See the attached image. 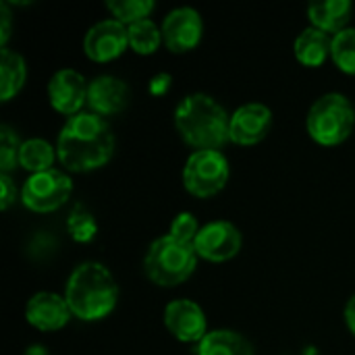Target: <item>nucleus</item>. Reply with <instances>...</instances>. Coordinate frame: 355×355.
I'll return each instance as SVG.
<instances>
[{
	"instance_id": "nucleus-25",
	"label": "nucleus",
	"mask_w": 355,
	"mask_h": 355,
	"mask_svg": "<svg viewBox=\"0 0 355 355\" xmlns=\"http://www.w3.org/2000/svg\"><path fill=\"white\" fill-rule=\"evenodd\" d=\"M21 139L8 125L0 127V175H10L19 166Z\"/></svg>"
},
{
	"instance_id": "nucleus-27",
	"label": "nucleus",
	"mask_w": 355,
	"mask_h": 355,
	"mask_svg": "<svg viewBox=\"0 0 355 355\" xmlns=\"http://www.w3.org/2000/svg\"><path fill=\"white\" fill-rule=\"evenodd\" d=\"M17 202V185L10 175H0V210H8Z\"/></svg>"
},
{
	"instance_id": "nucleus-18",
	"label": "nucleus",
	"mask_w": 355,
	"mask_h": 355,
	"mask_svg": "<svg viewBox=\"0 0 355 355\" xmlns=\"http://www.w3.org/2000/svg\"><path fill=\"white\" fill-rule=\"evenodd\" d=\"M196 355H254V347L241 333L216 329L196 345Z\"/></svg>"
},
{
	"instance_id": "nucleus-16",
	"label": "nucleus",
	"mask_w": 355,
	"mask_h": 355,
	"mask_svg": "<svg viewBox=\"0 0 355 355\" xmlns=\"http://www.w3.org/2000/svg\"><path fill=\"white\" fill-rule=\"evenodd\" d=\"M354 12V4L349 0H322L308 4L310 25L324 33H339L349 27V19Z\"/></svg>"
},
{
	"instance_id": "nucleus-14",
	"label": "nucleus",
	"mask_w": 355,
	"mask_h": 355,
	"mask_svg": "<svg viewBox=\"0 0 355 355\" xmlns=\"http://www.w3.org/2000/svg\"><path fill=\"white\" fill-rule=\"evenodd\" d=\"M73 318L69 304L64 295L50 293V291H40L29 297L25 306V320L29 327L42 331V333H54L60 331L69 320Z\"/></svg>"
},
{
	"instance_id": "nucleus-9",
	"label": "nucleus",
	"mask_w": 355,
	"mask_h": 355,
	"mask_svg": "<svg viewBox=\"0 0 355 355\" xmlns=\"http://www.w3.org/2000/svg\"><path fill=\"white\" fill-rule=\"evenodd\" d=\"M160 29L164 46L175 54H183L202 42L204 21L193 6H177L164 17Z\"/></svg>"
},
{
	"instance_id": "nucleus-12",
	"label": "nucleus",
	"mask_w": 355,
	"mask_h": 355,
	"mask_svg": "<svg viewBox=\"0 0 355 355\" xmlns=\"http://www.w3.org/2000/svg\"><path fill=\"white\" fill-rule=\"evenodd\" d=\"M89 81L75 69H60L48 81V100L52 108L64 116H75L83 112L87 104Z\"/></svg>"
},
{
	"instance_id": "nucleus-23",
	"label": "nucleus",
	"mask_w": 355,
	"mask_h": 355,
	"mask_svg": "<svg viewBox=\"0 0 355 355\" xmlns=\"http://www.w3.org/2000/svg\"><path fill=\"white\" fill-rule=\"evenodd\" d=\"M331 58L339 71L355 75V27H347L333 35Z\"/></svg>"
},
{
	"instance_id": "nucleus-1",
	"label": "nucleus",
	"mask_w": 355,
	"mask_h": 355,
	"mask_svg": "<svg viewBox=\"0 0 355 355\" xmlns=\"http://www.w3.org/2000/svg\"><path fill=\"white\" fill-rule=\"evenodd\" d=\"M114 148V133L106 119L85 110L67 119L56 137L58 162L69 173H92L106 166Z\"/></svg>"
},
{
	"instance_id": "nucleus-7",
	"label": "nucleus",
	"mask_w": 355,
	"mask_h": 355,
	"mask_svg": "<svg viewBox=\"0 0 355 355\" xmlns=\"http://www.w3.org/2000/svg\"><path fill=\"white\" fill-rule=\"evenodd\" d=\"M73 193V181L64 171L50 168L44 173L29 175L21 187V202L27 210L48 214L62 208Z\"/></svg>"
},
{
	"instance_id": "nucleus-11",
	"label": "nucleus",
	"mask_w": 355,
	"mask_h": 355,
	"mask_svg": "<svg viewBox=\"0 0 355 355\" xmlns=\"http://www.w3.org/2000/svg\"><path fill=\"white\" fill-rule=\"evenodd\" d=\"M164 327L181 343H200L210 331L200 304L193 300H173L164 308Z\"/></svg>"
},
{
	"instance_id": "nucleus-5",
	"label": "nucleus",
	"mask_w": 355,
	"mask_h": 355,
	"mask_svg": "<svg viewBox=\"0 0 355 355\" xmlns=\"http://www.w3.org/2000/svg\"><path fill=\"white\" fill-rule=\"evenodd\" d=\"M355 127V108L345 94L329 92L320 96L308 110L306 129L308 135L327 148L343 144Z\"/></svg>"
},
{
	"instance_id": "nucleus-24",
	"label": "nucleus",
	"mask_w": 355,
	"mask_h": 355,
	"mask_svg": "<svg viewBox=\"0 0 355 355\" xmlns=\"http://www.w3.org/2000/svg\"><path fill=\"white\" fill-rule=\"evenodd\" d=\"M67 231L73 237V241L89 243L96 237V233H98V223H96L92 212H87L85 208L77 206V208L71 210V214L67 218Z\"/></svg>"
},
{
	"instance_id": "nucleus-17",
	"label": "nucleus",
	"mask_w": 355,
	"mask_h": 355,
	"mask_svg": "<svg viewBox=\"0 0 355 355\" xmlns=\"http://www.w3.org/2000/svg\"><path fill=\"white\" fill-rule=\"evenodd\" d=\"M331 44L333 35L316 29V27H306L293 42V54L300 64L304 67H322L327 58H331Z\"/></svg>"
},
{
	"instance_id": "nucleus-8",
	"label": "nucleus",
	"mask_w": 355,
	"mask_h": 355,
	"mask_svg": "<svg viewBox=\"0 0 355 355\" xmlns=\"http://www.w3.org/2000/svg\"><path fill=\"white\" fill-rule=\"evenodd\" d=\"M243 237L239 229L229 220H212L204 225L193 241L198 258L220 264L233 260L241 252Z\"/></svg>"
},
{
	"instance_id": "nucleus-28",
	"label": "nucleus",
	"mask_w": 355,
	"mask_h": 355,
	"mask_svg": "<svg viewBox=\"0 0 355 355\" xmlns=\"http://www.w3.org/2000/svg\"><path fill=\"white\" fill-rule=\"evenodd\" d=\"M171 85H173V75L162 71V73H156V75L150 79V83H148V92H150L152 96L160 98V96H166V94H168Z\"/></svg>"
},
{
	"instance_id": "nucleus-21",
	"label": "nucleus",
	"mask_w": 355,
	"mask_h": 355,
	"mask_svg": "<svg viewBox=\"0 0 355 355\" xmlns=\"http://www.w3.org/2000/svg\"><path fill=\"white\" fill-rule=\"evenodd\" d=\"M127 33H129V48L141 56L154 54L164 44L162 42V29L152 19H144V21L129 25Z\"/></svg>"
},
{
	"instance_id": "nucleus-3",
	"label": "nucleus",
	"mask_w": 355,
	"mask_h": 355,
	"mask_svg": "<svg viewBox=\"0 0 355 355\" xmlns=\"http://www.w3.org/2000/svg\"><path fill=\"white\" fill-rule=\"evenodd\" d=\"M175 127L185 144L198 150H220L229 139L231 114L212 96L196 92L175 108Z\"/></svg>"
},
{
	"instance_id": "nucleus-15",
	"label": "nucleus",
	"mask_w": 355,
	"mask_h": 355,
	"mask_svg": "<svg viewBox=\"0 0 355 355\" xmlns=\"http://www.w3.org/2000/svg\"><path fill=\"white\" fill-rule=\"evenodd\" d=\"M129 102V85L114 75H100L89 81L87 106L98 116H112L125 110Z\"/></svg>"
},
{
	"instance_id": "nucleus-6",
	"label": "nucleus",
	"mask_w": 355,
	"mask_h": 355,
	"mask_svg": "<svg viewBox=\"0 0 355 355\" xmlns=\"http://www.w3.org/2000/svg\"><path fill=\"white\" fill-rule=\"evenodd\" d=\"M231 166L220 150H198L183 166V185L196 198H212L225 189Z\"/></svg>"
},
{
	"instance_id": "nucleus-4",
	"label": "nucleus",
	"mask_w": 355,
	"mask_h": 355,
	"mask_svg": "<svg viewBox=\"0 0 355 355\" xmlns=\"http://www.w3.org/2000/svg\"><path fill=\"white\" fill-rule=\"evenodd\" d=\"M198 266L193 243L162 235L154 239L144 256V272L158 287H177L185 283Z\"/></svg>"
},
{
	"instance_id": "nucleus-29",
	"label": "nucleus",
	"mask_w": 355,
	"mask_h": 355,
	"mask_svg": "<svg viewBox=\"0 0 355 355\" xmlns=\"http://www.w3.org/2000/svg\"><path fill=\"white\" fill-rule=\"evenodd\" d=\"M10 25H12V12L8 2H0V46L6 48L8 37H10Z\"/></svg>"
},
{
	"instance_id": "nucleus-26",
	"label": "nucleus",
	"mask_w": 355,
	"mask_h": 355,
	"mask_svg": "<svg viewBox=\"0 0 355 355\" xmlns=\"http://www.w3.org/2000/svg\"><path fill=\"white\" fill-rule=\"evenodd\" d=\"M200 229H202V227H200L198 218H196L191 212H179V214L173 218V223H171L168 235H173V237L179 239V241L193 243L196 237H198V233H200Z\"/></svg>"
},
{
	"instance_id": "nucleus-2",
	"label": "nucleus",
	"mask_w": 355,
	"mask_h": 355,
	"mask_svg": "<svg viewBox=\"0 0 355 355\" xmlns=\"http://www.w3.org/2000/svg\"><path fill=\"white\" fill-rule=\"evenodd\" d=\"M64 300L73 318L96 322L106 318L116 308L119 285L104 264L81 262L67 279Z\"/></svg>"
},
{
	"instance_id": "nucleus-20",
	"label": "nucleus",
	"mask_w": 355,
	"mask_h": 355,
	"mask_svg": "<svg viewBox=\"0 0 355 355\" xmlns=\"http://www.w3.org/2000/svg\"><path fill=\"white\" fill-rule=\"evenodd\" d=\"M58 158L56 154V148L42 139V137H31V139H25L21 144V152H19V166L23 171H27L29 175H35V173H44V171H50L54 168V160Z\"/></svg>"
},
{
	"instance_id": "nucleus-22",
	"label": "nucleus",
	"mask_w": 355,
	"mask_h": 355,
	"mask_svg": "<svg viewBox=\"0 0 355 355\" xmlns=\"http://www.w3.org/2000/svg\"><path fill=\"white\" fill-rule=\"evenodd\" d=\"M154 2L152 0H108L106 8L110 10V17L116 19L119 23H123L125 27L150 19L152 10H154Z\"/></svg>"
},
{
	"instance_id": "nucleus-30",
	"label": "nucleus",
	"mask_w": 355,
	"mask_h": 355,
	"mask_svg": "<svg viewBox=\"0 0 355 355\" xmlns=\"http://www.w3.org/2000/svg\"><path fill=\"white\" fill-rule=\"evenodd\" d=\"M343 318H345V324H347V329L352 331V335L355 337V295H352V297H349V302L345 304Z\"/></svg>"
},
{
	"instance_id": "nucleus-10",
	"label": "nucleus",
	"mask_w": 355,
	"mask_h": 355,
	"mask_svg": "<svg viewBox=\"0 0 355 355\" xmlns=\"http://www.w3.org/2000/svg\"><path fill=\"white\" fill-rule=\"evenodd\" d=\"M129 48V33L116 19H102L94 23L83 37V52L94 62H110Z\"/></svg>"
},
{
	"instance_id": "nucleus-31",
	"label": "nucleus",
	"mask_w": 355,
	"mask_h": 355,
	"mask_svg": "<svg viewBox=\"0 0 355 355\" xmlns=\"http://www.w3.org/2000/svg\"><path fill=\"white\" fill-rule=\"evenodd\" d=\"M25 355H48V349L42 347V345H31V347L25 352Z\"/></svg>"
},
{
	"instance_id": "nucleus-19",
	"label": "nucleus",
	"mask_w": 355,
	"mask_h": 355,
	"mask_svg": "<svg viewBox=\"0 0 355 355\" xmlns=\"http://www.w3.org/2000/svg\"><path fill=\"white\" fill-rule=\"evenodd\" d=\"M27 81V64L25 58L17 52L6 48H0V100L8 102L12 100Z\"/></svg>"
},
{
	"instance_id": "nucleus-13",
	"label": "nucleus",
	"mask_w": 355,
	"mask_h": 355,
	"mask_svg": "<svg viewBox=\"0 0 355 355\" xmlns=\"http://www.w3.org/2000/svg\"><path fill=\"white\" fill-rule=\"evenodd\" d=\"M272 127V110L262 102H248L231 114L229 139L237 146L260 144Z\"/></svg>"
}]
</instances>
